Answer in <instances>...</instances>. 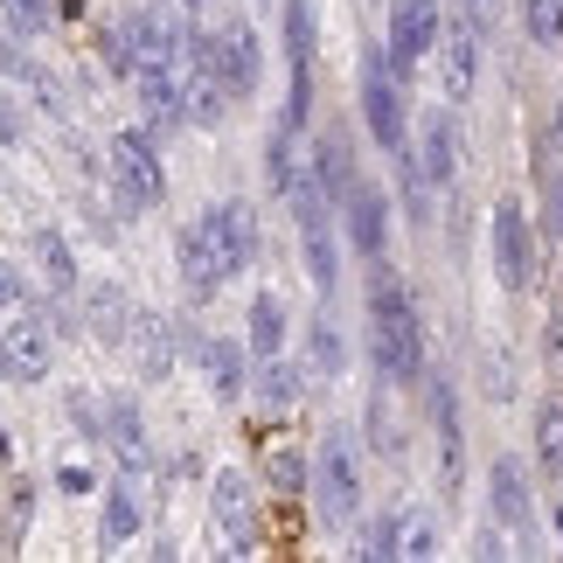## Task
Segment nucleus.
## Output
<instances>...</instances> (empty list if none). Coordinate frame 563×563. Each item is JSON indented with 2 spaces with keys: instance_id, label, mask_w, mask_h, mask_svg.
Instances as JSON below:
<instances>
[{
  "instance_id": "nucleus-23",
  "label": "nucleus",
  "mask_w": 563,
  "mask_h": 563,
  "mask_svg": "<svg viewBox=\"0 0 563 563\" xmlns=\"http://www.w3.org/2000/svg\"><path fill=\"white\" fill-rule=\"evenodd\" d=\"M98 536H104V543H133V536H140V494L133 487H112V494H104Z\"/></svg>"
},
{
  "instance_id": "nucleus-33",
  "label": "nucleus",
  "mask_w": 563,
  "mask_h": 563,
  "mask_svg": "<svg viewBox=\"0 0 563 563\" xmlns=\"http://www.w3.org/2000/svg\"><path fill=\"white\" fill-rule=\"evenodd\" d=\"M556 154H563V146H556ZM543 216H550V236H563V161L543 175Z\"/></svg>"
},
{
  "instance_id": "nucleus-25",
  "label": "nucleus",
  "mask_w": 563,
  "mask_h": 563,
  "mask_svg": "<svg viewBox=\"0 0 563 563\" xmlns=\"http://www.w3.org/2000/svg\"><path fill=\"white\" fill-rule=\"evenodd\" d=\"M536 460H543V473H556V481H563V404L556 397L536 410Z\"/></svg>"
},
{
  "instance_id": "nucleus-20",
  "label": "nucleus",
  "mask_w": 563,
  "mask_h": 563,
  "mask_svg": "<svg viewBox=\"0 0 563 563\" xmlns=\"http://www.w3.org/2000/svg\"><path fill=\"white\" fill-rule=\"evenodd\" d=\"M431 418H439V452H445V487H460V404H452V383H431Z\"/></svg>"
},
{
  "instance_id": "nucleus-26",
  "label": "nucleus",
  "mask_w": 563,
  "mask_h": 563,
  "mask_svg": "<svg viewBox=\"0 0 563 563\" xmlns=\"http://www.w3.org/2000/svg\"><path fill=\"white\" fill-rule=\"evenodd\" d=\"M320 181H328V195H334V202H341V195H349L355 188V175H349V140H341V133H328V140H320Z\"/></svg>"
},
{
  "instance_id": "nucleus-16",
  "label": "nucleus",
  "mask_w": 563,
  "mask_h": 563,
  "mask_svg": "<svg viewBox=\"0 0 563 563\" xmlns=\"http://www.w3.org/2000/svg\"><path fill=\"white\" fill-rule=\"evenodd\" d=\"M487 487H494V515H501L508 529H529V487H522V460H494Z\"/></svg>"
},
{
  "instance_id": "nucleus-4",
  "label": "nucleus",
  "mask_w": 563,
  "mask_h": 563,
  "mask_svg": "<svg viewBox=\"0 0 563 563\" xmlns=\"http://www.w3.org/2000/svg\"><path fill=\"white\" fill-rule=\"evenodd\" d=\"M445 42V8L439 0H389V63H397V77H410L418 63Z\"/></svg>"
},
{
  "instance_id": "nucleus-1",
  "label": "nucleus",
  "mask_w": 563,
  "mask_h": 563,
  "mask_svg": "<svg viewBox=\"0 0 563 563\" xmlns=\"http://www.w3.org/2000/svg\"><path fill=\"white\" fill-rule=\"evenodd\" d=\"M251 257H257V223H251L244 202H216L209 216H195L181 230V286H188V299L202 307L230 272L251 265Z\"/></svg>"
},
{
  "instance_id": "nucleus-37",
  "label": "nucleus",
  "mask_w": 563,
  "mask_h": 563,
  "mask_svg": "<svg viewBox=\"0 0 563 563\" xmlns=\"http://www.w3.org/2000/svg\"><path fill=\"white\" fill-rule=\"evenodd\" d=\"M272 481H278V487H286V494L299 487V460H292V452H278V460H272Z\"/></svg>"
},
{
  "instance_id": "nucleus-7",
  "label": "nucleus",
  "mask_w": 563,
  "mask_h": 563,
  "mask_svg": "<svg viewBox=\"0 0 563 563\" xmlns=\"http://www.w3.org/2000/svg\"><path fill=\"white\" fill-rule=\"evenodd\" d=\"M494 272H501L508 292H529V278H536V244H529L522 202H501V209H494Z\"/></svg>"
},
{
  "instance_id": "nucleus-21",
  "label": "nucleus",
  "mask_w": 563,
  "mask_h": 563,
  "mask_svg": "<svg viewBox=\"0 0 563 563\" xmlns=\"http://www.w3.org/2000/svg\"><path fill=\"white\" fill-rule=\"evenodd\" d=\"M223 98H230V84L216 77V70H195V77L181 84V112H188L195 125H216V119H223Z\"/></svg>"
},
{
  "instance_id": "nucleus-31",
  "label": "nucleus",
  "mask_w": 563,
  "mask_h": 563,
  "mask_svg": "<svg viewBox=\"0 0 563 563\" xmlns=\"http://www.w3.org/2000/svg\"><path fill=\"white\" fill-rule=\"evenodd\" d=\"M91 313H98V334L112 341L119 328H133V320H125V299L112 292V286H91Z\"/></svg>"
},
{
  "instance_id": "nucleus-28",
  "label": "nucleus",
  "mask_w": 563,
  "mask_h": 563,
  "mask_svg": "<svg viewBox=\"0 0 563 563\" xmlns=\"http://www.w3.org/2000/svg\"><path fill=\"white\" fill-rule=\"evenodd\" d=\"M299 383H307V376H299L292 362H278V355H272L265 369H257V397H265V404H292V397H299Z\"/></svg>"
},
{
  "instance_id": "nucleus-3",
  "label": "nucleus",
  "mask_w": 563,
  "mask_h": 563,
  "mask_svg": "<svg viewBox=\"0 0 563 563\" xmlns=\"http://www.w3.org/2000/svg\"><path fill=\"white\" fill-rule=\"evenodd\" d=\"M362 119H369V140L383 154H404V91L389 49H362Z\"/></svg>"
},
{
  "instance_id": "nucleus-40",
  "label": "nucleus",
  "mask_w": 563,
  "mask_h": 563,
  "mask_svg": "<svg viewBox=\"0 0 563 563\" xmlns=\"http://www.w3.org/2000/svg\"><path fill=\"white\" fill-rule=\"evenodd\" d=\"M550 140L563 146V98H556V119H550Z\"/></svg>"
},
{
  "instance_id": "nucleus-14",
  "label": "nucleus",
  "mask_w": 563,
  "mask_h": 563,
  "mask_svg": "<svg viewBox=\"0 0 563 563\" xmlns=\"http://www.w3.org/2000/svg\"><path fill=\"white\" fill-rule=\"evenodd\" d=\"M140 104H146V119L154 125H175L181 119V84H175V70L167 63H140Z\"/></svg>"
},
{
  "instance_id": "nucleus-22",
  "label": "nucleus",
  "mask_w": 563,
  "mask_h": 563,
  "mask_svg": "<svg viewBox=\"0 0 563 563\" xmlns=\"http://www.w3.org/2000/svg\"><path fill=\"white\" fill-rule=\"evenodd\" d=\"M35 257H42V278H49V292L70 299V292H77V257H70V244H63L56 230H35Z\"/></svg>"
},
{
  "instance_id": "nucleus-9",
  "label": "nucleus",
  "mask_w": 563,
  "mask_h": 563,
  "mask_svg": "<svg viewBox=\"0 0 563 563\" xmlns=\"http://www.w3.org/2000/svg\"><path fill=\"white\" fill-rule=\"evenodd\" d=\"M216 522L230 536V556H251V473L244 466H223L216 473Z\"/></svg>"
},
{
  "instance_id": "nucleus-17",
  "label": "nucleus",
  "mask_w": 563,
  "mask_h": 563,
  "mask_svg": "<svg viewBox=\"0 0 563 563\" xmlns=\"http://www.w3.org/2000/svg\"><path fill=\"white\" fill-rule=\"evenodd\" d=\"M140 383H161L167 369H175V328H167L161 313H140Z\"/></svg>"
},
{
  "instance_id": "nucleus-12",
  "label": "nucleus",
  "mask_w": 563,
  "mask_h": 563,
  "mask_svg": "<svg viewBox=\"0 0 563 563\" xmlns=\"http://www.w3.org/2000/svg\"><path fill=\"white\" fill-rule=\"evenodd\" d=\"M133 49H140V63H167V70H175V63L188 56V35H181V21L167 14V8H140L133 14Z\"/></svg>"
},
{
  "instance_id": "nucleus-10",
  "label": "nucleus",
  "mask_w": 563,
  "mask_h": 563,
  "mask_svg": "<svg viewBox=\"0 0 563 563\" xmlns=\"http://www.w3.org/2000/svg\"><path fill=\"white\" fill-rule=\"evenodd\" d=\"M341 223H349V244L376 265V257H383V236H389V216H383V195L369 181H355L349 195H341Z\"/></svg>"
},
{
  "instance_id": "nucleus-13",
  "label": "nucleus",
  "mask_w": 563,
  "mask_h": 563,
  "mask_svg": "<svg viewBox=\"0 0 563 563\" xmlns=\"http://www.w3.org/2000/svg\"><path fill=\"white\" fill-rule=\"evenodd\" d=\"M244 328H251V341H244V349H251L257 362H272L278 349H286V307H278V292H257V299H251Z\"/></svg>"
},
{
  "instance_id": "nucleus-41",
  "label": "nucleus",
  "mask_w": 563,
  "mask_h": 563,
  "mask_svg": "<svg viewBox=\"0 0 563 563\" xmlns=\"http://www.w3.org/2000/svg\"><path fill=\"white\" fill-rule=\"evenodd\" d=\"M14 376V362H8V349H0V383H8Z\"/></svg>"
},
{
  "instance_id": "nucleus-42",
  "label": "nucleus",
  "mask_w": 563,
  "mask_h": 563,
  "mask_svg": "<svg viewBox=\"0 0 563 563\" xmlns=\"http://www.w3.org/2000/svg\"><path fill=\"white\" fill-rule=\"evenodd\" d=\"M0 452H8V431H0Z\"/></svg>"
},
{
  "instance_id": "nucleus-32",
  "label": "nucleus",
  "mask_w": 563,
  "mask_h": 563,
  "mask_svg": "<svg viewBox=\"0 0 563 563\" xmlns=\"http://www.w3.org/2000/svg\"><path fill=\"white\" fill-rule=\"evenodd\" d=\"M439 550V529L424 522V515H410V522H397V556H431Z\"/></svg>"
},
{
  "instance_id": "nucleus-38",
  "label": "nucleus",
  "mask_w": 563,
  "mask_h": 563,
  "mask_svg": "<svg viewBox=\"0 0 563 563\" xmlns=\"http://www.w3.org/2000/svg\"><path fill=\"white\" fill-rule=\"evenodd\" d=\"M0 140H21V125H14V112H8V98H0Z\"/></svg>"
},
{
  "instance_id": "nucleus-27",
  "label": "nucleus",
  "mask_w": 563,
  "mask_h": 563,
  "mask_svg": "<svg viewBox=\"0 0 563 563\" xmlns=\"http://www.w3.org/2000/svg\"><path fill=\"white\" fill-rule=\"evenodd\" d=\"M307 349H313V376H341V362H349L334 320H313V328H307Z\"/></svg>"
},
{
  "instance_id": "nucleus-36",
  "label": "nucleus",
  "mask_w": 563,
  "mask_h": 563,
  "mask_svg": "<svg viewBox=\"0 0 563 563\" xmlns=\"http://www.w3.org/2000/svg\"><path fill=\"white\" fill-rule=\"evenodd\" d=\"M70 418L84 424V439H104V418H98V404L84 397V389H77V397H70Z\"/></svg>"
},
{
  "instance_id": "nucleus-30",
  "label": "nucleus",
  "mask_w": 563,
  "mask_h": 563,
  "mask_svg": "<svg viewBox=\"0 0 563 563\" xmlns=\"http://www.w3.org/2000/svg\"><path fill=\"white\" fill-rule=\"evenodd\" d=\"M0 14H8L14 35H42V29H49V0H0Z\"/></svg>"
},
{
  "instance_id": "nucleus-29",
  "label": "nucleus",
  "mask_w": 563,
  "mask_h": 563,
  "mask_svg": "<svg viewBox=\"0 0 563 563\" xmlns=\"http://www.w3.org/2000/svg\"><path fill=\"white\" fill-rule=\"evenodd\" d=\"M522 21L536 42H563V0H522Z\"/></svg>"
},
{
  "instance_id": "nucleus-24",
  "label": "nucleus",
  "mask_w": 563,
  "mask_h": 563,
  "mask_svg": "<svg viewBox=\"0 0 563 563\" xmlns=\"http://www.w3.org/2000/svg\"><path fill=\"white\" fill-rule=\"evenodd\" d=\"M313 35H320L313 0H286V63H313Z\"/></svg>"
},
{
  "instance_id": "nucleus-19",
  "label": "nucleus",
  "mask_w": 563,
  "mask_h": 563,
  "mask_svg": "<svg viewBox=\"0 0 563 563\" xmlns=\"http://www.w3.org/2000/svg\"><path fill=\"white\" fill-rule=\"evenodd\" d=\"M104 439H112V452H119V460L125 466H146V452H154V445H146V424H140V410L133 404H112V410H104Z\"/></svg>"
},
{
  "instance_id": "nucleus-6",
  "label": "nucleus",
  "mask_w": 563,
  "mask_h": 563,
  "mask_svg": "<svg viewBox=\"0 0 563 563\" xmlns=\"http://www.w3.org/2000/svg\"><path fill=\"white\" fill-rule=\"evenodd\" d=\"M112 175H119L125 209H154L161 195H167L161 154H154V140H146V133H119V140H112Z\"/></svg>"
},
{
  "instance_id": "nucleus-18",
  "label": "nucleus",
  "mask_w": 563,
  "mask_h": 563,
  "mask_svg": "<svg viewBox=\"0 0 563 563\" xmlns=\"http://www.w3.org/2000/svg\"><path fill=\"white\" fill-rule=\"evenodd\" d=\"M195 355H202V376H209V389H216L223 404L236 397V389H244V349H236V341L216 334V341H202Z\"/></svg>"
},
{
  "instance_id": "nucleus-8",
  "label": "nucleus",
  "mask_w": 563,
  "mask_h": 563,
  "mask_svg": "<svg viewBox=\"0 0 563 563\" xmlns=\"http://www.w3.org/2000/svg\"><path fill=\"white\" fill-rule=\"evenodd\" d=\"M0 349H8V362H14V383H35V376H49V362H56V328L29 307V320L0 328Z\"/></svg>"
},
{
  "instance_id": "nucleus-11",
  "label": "nucleus",
  "mask_w": 563,
  "mask_h": 563,
  "mask_svg": "<svg viewBox=\"0 0 563 563\" xmlns=\"http://www.w3.org/2000/svg\"><path fill=\"white\" fill-rule=\"evenodd\" d=\"M439 70H445V98L466 104L473 77H481V21H460V29L439 42Z\"/></svg>"
},
{
  "instance_id": "nucleus-34",
  "label": "nucleus",
  "mask_w": 563,
  "mask_h": 563,
  "mask_svg": "<svg viewBox=\"0 0 563 563\" xmlns=\"http://www.w3.org/2000/svg\"><path fill=\"white\" fill-rule=\"evenodd\" d=\"M14 307H29V278H21L8 257H0V313H14Z\"/></svg>"
},
{
  "instance_id": "nucleus-35",
  "label": "nucleus",
  "mask_w": 563,
  "mask_h": 563,
  "mask_svg": "<svg viewBox=\"0 0 563 563\" xmlns=\"http://www.w3.org/2000/svg\"><path fill=\"white\" fill-rule=\"evenodd\" d=\"M56 487H63V494H91V487H98V473L84 466V460H63V466H56Z\"/></svg>"
},
{
  "instance_id": "nucleus-5",
  "label": "nucleus",
  "mask_w": 563,
  "mask_h": 563,
  "mask_svg": "<svg viewBox=\"0 0 563 563\" xmlns=\"http://www.w3.org/2000/svg\"><path fill=\"white\" fill-rule=\"evenodd\" d=\"M320 508H328V522H355V508H362V460H355V445L341 439V431H328L320 439Z\"/></svg>"
},
{
  "instance_id": "nucleus-39",
  "label": "nucleus",
  "mask_w": 563,
  "mask_h": 563,
  "mask_svg": "<svg viewBox=\"0 0 563 563\" xmlns=\"http://www.w3.org/2000/svg\"><path fill=\"white\" fill-rule=\"evenodd\" d=\"M494 14V0H466V21H487Z\"/></svg>"
},
{
  "instance_id": "nucleus-2",
  "label": "nucleus",
  "mask_w": 563,
  "mask_h": 563,
  "mask_svg": "<svg viewBox=\"0 0 563 563\" xmlns=\"http://www.w3.org/2000/svg\"><path fill=\"white\" fill-rule=\"evenodd\" d=\"M369 355L383 383H418L424 376V334H418V307H410L404 278L376 257L369 278Z\"/></svg>"
},
{
  "instance_id": "nucleus-15",
  "label": "nucleus",
  "mask_w": 563,
  "mask_h": 563,
  "mask_svg": "<svg viewBox=\"0 0 563 563\" xmlns=\"http://www.w3.org/2000/svg\"><path fill=\"white\" fill-rule=\"evenodd\" d=\"M418 161H424V175H431V188H445L452 175H460V125H452L445 112H439V119L424 125V154H418Z\"/></svg>"
}]
</instances>
